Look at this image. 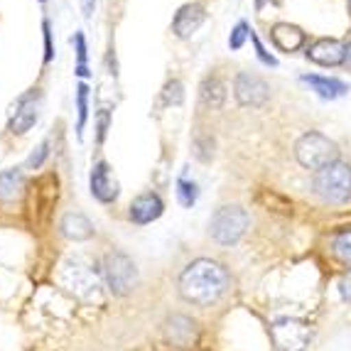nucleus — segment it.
I'll return each instance as SVG.
<instances>
[{"mask_svg":"<svg viewBox=\"0 0 351 351\" xmlns=\"http://www.w3.org/2000/svg\"><path fill=\"white\" fill-rule=\"evenodd\" d=\"M59 228H62V234L69 241H88L94 236V223L88 221V217H84L82 211H69V214H64Z\"/></svg>","mask_w":351,"mask_h":351,"instance_id":"obj_14","label":"nucleus"},{"mask_svg":"<svg viewBox=\"0 0 351 351\" xmlns=\"http://www.w3.org/2000/svg\"><path fill=\"white\" fill-rule=\"evenodd\" d=\"M42 29H45V62H52L54 47H52V32H49V23H47V20L42 23Z\"/></svg>","mask_w":351,"mask_h":351,"instance_id":"obj_27","label":"nucleus"},{"mask_svg":"<svg viewBox=\"0 0 351 351\" xmlns=\"http://www.w3.org/2000/svg\"><path fill=\"white\" fill-rule=\"evenodd\" d=\"M74 42H76V57H79L76 74H79V76H88V69H86V40H84L82 32H76Z\"/></svg>","mask_w":351,"mask_h":351,"instance_id":"obj_24","label":"nucleus"},{"mask_svg":"<svg viewBox=\"0 0 351 351\" xmlns=\"http://www.w3.org/2000/svg\"><path fill=\"white\" fill-rule=\"evenodd\" d=\"M82 5H84V15L91 18V12H94V0H82Z\"/></svg>","mask_w":351,"mask_h":351,"instance_id":"obj_30","label":"nucleus"},{"mask_svg":"<svg viewBox=\"0 0 351 351\" xmlns=\"http://www.w3.org/2000/svg\"><path fill=\"white\" fill-rule=\"evenodd\" d=\"M339 295H341V300H344V302L351 304V270L339 280Z\"/></svg>","mask_w":351,"mask_h":351,"instance_id":"obj_29","label":"nucleus"},{"mask_svg":"<svg viewBox=\"0 0 351 351\" xmlns=\"http://www.w3.org/2000/svg\"><path fill=\"white\" fill-rule=\"evenodd\" d=\"M23 187H25L23 170H18V167H12V170L0 172V202H12V199H18L20 194H23Z\"/></svg>","mask_w":351,"mask_h":351,"instance_id":"obj_16","label":"nucleus"},{"mask_svg":"<svg viewBox=\"0 0 351 351\" xmlns=\"http://www.w3.org/2000/svg\"><path fill=\"white\" fill-rule=\"evenodd\" d=\"M270 37L276 42V47L280 52H295L304 45V32L298 27V25H290V23H280L276 27L270 29Z\"/></svg>","mask_w":351,"mask_h":351,"instance_id":"obj_15","label":"nucleus"},{"mask_svg":"<svg viewBox=\"0 0 351 351\" xmlns=\"http://www.w3.org/2000/svg\"><path fill=\"white\" fill-rule=\"evenodd\" d=\"M206 12L199 3H187V5H182L180 12L175 15V23H172V29H175V35L182 37V40H187L192 37L197 29L202 27L204 23Z\"/></svg>","mask_w":351,"mask_h":351,"instance_id":"obj_12","label":"nucleus"},{"mask_svg":"<svg viewBox=\"0 0 351 351\" xmlns=\"http://www.w3.org/2000/svg\"><path fill=\"white\" fill-rule=\"evenodd\" d=\"M37 116H40V104L35 101V96H25L18 104V108H15V113H12L8 130L15 135L27 133V130L37 123Z\"/></svg>","mask_w":351,"mask_h":351,"instance_id":"obj_13","label":"nucleus"},{"mask_svg":"<svg viewBox=\"0 0 351 351\" xmlns=\"http://www.w3.org/2000/svg\"><path fill=\"white\" fill-rule=\"evenodd\" d=\"M42 3H45V0H42Z\"/></svg>","mask_w":351,"mask_h":351,"instance_id":"obj_34","label":"nucleus"},{"mask_svg":"<svg viewBox=\"0 0 351 351\" xmlns=\"http://www.w3.org/2000/svg\"><path fill=\"white\" fill-rule=\"evenodd\" d=\"M344 66L346 69H351V42L346 45V52H344Z\"/></svg>","mask_w":351,"mask_h":351,"instance_id":"obj_31","label":"nucleus"},{"mask_svg":"<svg viewBox=\"0 0 351 351\" xmlns=\"http://www.w3.org/2000/svg\"><path fill=\"white\" fill-rule=\"evenodd\" d=\"M104 278L106 285L116 298H125L138 285V268L135 261L123 251H111L104 258Z\"/></svg>","mask_w":351,"mask_h":351,"instance_id":"obj_5","label":"nucleus"},{"mask_svg":"<svg viewBox=\"0 0 351 351\" xmlns=\"http://www.w3.org/2000/svg\"><path fill=\"white\" fill-rule=\"evenodd\" d=\"M91 194H94V199H99L101 204H113L118 199V182L111 172V165L108 162H96L94 170H91Z\"/></svg>","mask_w":351,"mask_h":351,"instance_id":"obj_8","label":"nucleus"},{"mask_svg":"<svg viewBox=\"0 0 351 351\" xmlns=\"http://www.w3.org/2000/svg\"><path fill=\"white\" fill-rule=\"evenodd\" d=\"M248 221L251 219H248V211L243 206H219L209 221V234L219 246H234V243H239L243 239Z\"/></svg>","mask_w":351,"mask_h":351,"instance_id":"obj_3","label":"nucleus"},{"mask_svg":"<svg viewBox=\"0 0 351 351\" xmlns=\"http://www.w3.org/2000/svg\"><path fill=\"white\" fill-rule=\"evenodd\" d=\"M165 337L172 346H180V349H189V346L197 344V337H199V329L197 322L187 315H172L167 322H165Z\"/></svg>","mask_w":351,"mask_h":351,"instance_id":"obj_9","label":"nucleus"},{"mask_svg":"<svg viewBox=\"0 0 351 351\" xmlns=\"http://www.w3.org/2000/svg\"><path fill=\"white\" fill-rule=\"evenodd\" d=\"M270 339L276 344V351H304L310 346L312 332L302 319L295 317H278L270 324Z\"/></svg>","mask_w":351,"mask_h":351,"instance_id":"obj_6","label":"nucleus"},{"mask_svg":"<svg viewBox=\"0 0 351 351\" xmlns=\"http://www.w3.org/2000/svg\"><path fill=\"white\" fill-rule=\"evenodd\" d=\"M295 158H298V162L302 165L304 170H322V167H327V165L337 162V158H339V147H337V143L329 141L327 135L322 133H304L302 138L298 141V145H295Z\"/></svg>","mask_w":351,"mask_h":351,"instance_id":"obj_4","label":"nucleus"},{"mask_svg":"<svg viewBox=\"0 0 351 351\" xmlns=\"http://www.w3.org/2000/svg\"><path fill=\"white\" fill-rule=\"evenodd\" d=\"M268 3H280V0H256V10H263Z\"/></svg>","mask_w":351,"mask_h":351,"instance_id":"obj_32","label":"nucleus"},{"mask_svg":"<svg viewBox=\"0 0 351 351\" xmlns=\"http://www.w3.org/2000/svg\"><path fill=\"white\" fill-rule=\"evenodd\" d=\"M234 94H236V101H239L241 106H246V108H261V106L268 101L270 88L258 74L241 71V74L236 76Z\"/></svg>","mask_w":351,"mask_h":351,"instance_id":"obj_7","label":"nucleus"},{"mask_svg":"<svg viewBox=\"0 0 351 351\" xmlns=\"http://www.w3.org/2000/svg\"><path fill=\"white\" fill-rule=\"evenodd\" d=\"M349 15H351V0H349Z\"/></svg>","mask_w":351,"mask_h":351,"instance_id":"obj_33","label":"nucleus"},{"mask_svg":"<svg viewBox=\"0 0 351 351\" xmlns=\"http://www.w3.org/2000/svg\"><path fill=\"white\" fill-rule=\"evenodd\" d=\"M182 300L197 307H211L231 290V276L221 263L211 258H197L177 278Z\"/></svg>","mask_w":351,"mask_h":351,"instance_id":"obj_1","label":"nucleus"},{"mask_svg":"<svg viewBox=\"0 0 351 351\" xmlns=\"http://www.w3.org/2000/svg\"><path fill=\"white\" fill-rule=\"evenodd\" d=\"M312 192L324 204H346L351 199V165L337 160L322 170H317L312 177Z\"/></svg>","mask_w":351,"mask_h":351,"instance_id":"obj_2","label":"nucleus"},{"mask_svg":"<svg viewBox=\"0 0 351 351\" xmlns=\"http://www.w3.org/2000/svg\"><path fill=\"white\" fill-rule=\"evenodd\" d=\"M162 211H165V202L160 199V194L145 192V194H141V197H135L128 214L133 223L145 226V223H152L155 219L162 217Z\"/></svg>","mask_w":351,"mask_h":351,"instance_id":"obj_10","label":"nucleus"},{"mask_svg":"<svg viewBox=\"0 0 351 351\" xmlns=\"http://www.w3.org/2000/svg\"><path fill=\"white\" fill-rule=\"evenodd\" d=\"M304 84H310L317 94L322 99H337V96H344L349 88H346L344 82L339 79H324V76H302Z\"/></svg>","mask_w":351,"mask_h":351,"instance_id":"obj_17","label":"nucleus"},{"mask_svg":"<svg viewBox=\"0 0 351 351\" xmlns=\"http://www.w3.org/2000/svg\"><path fill=\"white\" fill-rule=\"evenodd\" d=\"M76 106H79V123H76V133L82 138V130L86 125V118H88V86L86 84H79L76 86Z\"/></svg>","mask_w":351,"mask_h":351,"instance_id":"obj_21","label":"nucleus"},{"mask_svg":"<svg viewBox=\"0 0 351 351\" xmlns=\"http://www.w3.org/2000/svg\"><path fill=\"white\" fill-rule=\"evenodd\" d=\"M177 197H180L182 206L192 209V206L197 204L199 189H197V184H194V182H189V180H177Z\"/></svg>","mask_w":351,"mask_h":351,"instance_id":"obj_20","label":"nucleus"},{"mask_svg":"<svg viewBox=\"0 0 351 351\" xmlns=\"http://www.w3.org/2000/svg\"><path fill=\"white\" fill-rule=\"evenodd\" d=\"M49 155V141H45L40 147H37L32 155L27 158V162H25V170H40L42 165H45V160H47Z\"/></svg>","mask_w":351,"mask_h":351,"instance_id":"obj_23","label":"nucleus"},{"mask_svg":"<svg viewBox=\"0 0 351 351\" xmlns=\"http://www.w3.org/2000/svg\"><path fill=\"white\" fill-rule=\"evenodd\" d=\"M251 32H253V29L248 27L246 23H239L234 27V32H231V37H228V47H231V49H241V47H243V42H246V37L251 35Z\"/></svg>","mask_w":351,"mask_h":351,"instance_id":"obj_25","label":"nucleus"},{"mask_svg":"<svg viewBox=\"0 0 351 351\" xmlns=\"http://www.w3.org/2000/svg\"><path fill=\"white\" fill-rule=\"evenodd\" d=\"M329 251L332 256L344 263L346 268L351 270V228H344V231H337V234L329 239Z\"/></svg>","mask_w":351,"mask_h":351,"instance_id":"obj_18","label":"nucleus"},{"mask_svg":"<svg viewBox=\"0 0 351 351\" xmlns=\"http://www.w3.org/2000/svg\"><path fill=\"white\" fill-rule=\"evenodd\" d=\"M165 96V104H170V106H180L182 101H184V86H182V82H177V79H172L167 86H165L162 91Z\"/></svg>","mask_w":351,"mask_h":351,"instance_id":"obj_22","label":"nucleus"},{"mask_svg":"<svg viewBox=\"0 0 351 351\" xmlns=\"http://www.w3.org/2000/svg\"><path fill=\"white\" fill-rule=\"evenodd\" d=\"M344 52L346 45L339 40H317L315 45H310L307 57L319 66H339L344 64Z\"/></svg>","mask_w":351,"mask_h":351,"instance_id":"obj_11","label":"nucleus"},{"mask_svg":"<svg viewBox=\"0 0 351 351\" xmlns=\"http://www.w3.org/2000/svg\"><path fill=\"white\" fill-rule=\"evenodd\" d=\"M223 99H226V88H223L221 79L219 76H206L204 84H202V101L209 108H221Z\"/></svg>","mask_w":351,"mask_h":351,"instance_id":"obj_19","label":"nucleus"},{"mask_svg":"<svg viewBox=\"0 0 351 351\" xmlns=\"http://www.w3.org/2000/svg\"><path fill=\"white\" fill-rule=\"evenodd\" d=\"M251 40H253V45H256V52H258V57H261V62H263V64H268V66H276L278 64L276 57H270V54L265 52L263 45H261V40H258V37L253 35V32H251Z\"/></svg>","mask_w":351,"mask_h":351,"instance_id":"obj_26","label":"nucleus"},{"mask_svg":"<svg viewBox=\"0 0 351 351\" xmlns=\"http://www.w3.org/2000/svg\"><path fill=\"white\" fill-rule=\"evenodd\" d=\"M108 121H111V111L104 108V111L99 113V143H104L106 133H108Z\"/></svg>","mask_w":351,"mask_h":351,"instance_id":"obj_28","label":"nucleus"}]
</instances>
